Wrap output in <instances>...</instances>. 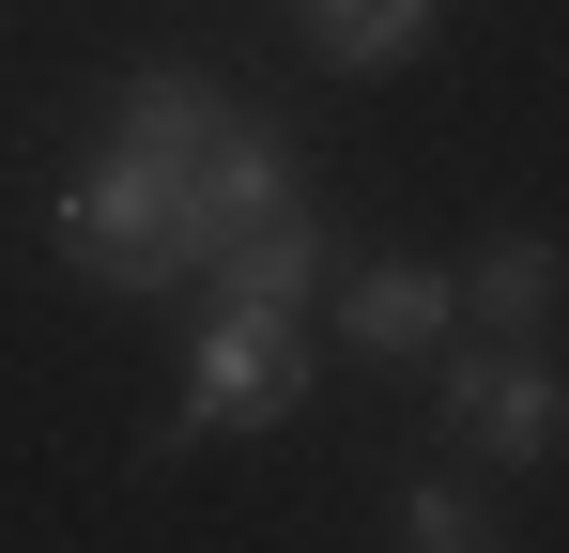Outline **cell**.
Wrapping results in <instances>:
<instances>
[{"instance_id": "obj_1", "label": "cell", "mask_w": 569, "mask_h": 553, "mask_svg": "<svg viewBox=\"0 0 569 553\" xmlns=\"http://www.w3.org/2000/svg\"><path fill=\"white\" fill-rule=\"evenodd\" d=\"M62 262L108 276V292H170L200 276V170H154V154H108L93 184H62Z\"/></svg>"}, {"instance_id": "obj_2", "label": "cell", "mask_w": 569, "mask_h": 553, "mask_svg": "<svg viewBox=\"0 0 569 553\" xmlns=\"http://www.w3.org/2000/svg\"><path fill=\"white\" fill-rule=\"evenodd\" d=\"M292 384H308V308H247V292H216L186 339V415H170V446L200 431H278Z\"/></svg>"}, {"instance_id": "obj_3", "label": "cell", "mask_w": 569, "mask_h": 553, "mask_svg": "<svg viewBox=\"0 0 569 553\" xmlns=\"http://www.w3.org/2000/svg\"><path fill=\"white\" fill-rule=\"evenodd\" d=\"M447 431H462L477 461H555L569 446V384L523 339H477V354H447Z\"/></svg>"}, {"instance_id": "obj_4", "label": "cell", "mask_w": 569, "mask_h": 553, "mask_svg": "<svg viewBox=\"0 0 569 553\" xmlns=\"http://www.w3.org/2000/svg\"><path fill=\"white\" fill-rule=\"evenodd\" d=\"M278 200H292V123L278 108H231V123L200 139V262H216L247 215H278Z\"/></svg>"}, {"instance_id": "obj_5", "label": "cell", "mask_w": 569, "mask_h": 553, "mask_svg": "<svg viewBox=\"0 0 569 553\" xmlns=\"http://www.w3.org/2000/svg\"><path fill=\"white\" fill-rule=\"evenodd\" d=\"M447 323H462V276L447 262H370L355 292H339V339L385 369H416V354H447Z\"/></svg>"}, {"instance_id": "obj_6", "label": "cell", "mask_w": 569, "mask_h": 553, "mask_svg": "<svg viewBox=\"0 0 569 553\" xmlns=\"http://www.w3.org/2000/svg\"><path fill=\"white\" fill-rule=\"evenodd\" d=\"M200 276H216V292H247V308H308V292H323V215H308V200H278V215H247Z\"/></svg>"}, {"instance_id": "obj_7", "label": "cell", "mask_w": 569, "mask_h": 553, "mask_svg": "<svg viewBox=\"0 0 569 553\" xmlns=\"http://www.w3.org/2000/svg\"><path fill=\"white\" fill-rule=\"evenodd\" d=\"M431 16H447V0H292L308 62H339V78H400V62L431 47Z\"/></svg>"}, {"instance_id": "obj_8", "label": "cell", "mask_w": 569, "mask_h": 553, "mask_svg": "<svg viewBox=\"0 0 569 553\" xmlns=\"http://www.w3.org/2000/svg\"><path fill=\"white\" fill-rule=\"evenodd\" d=\"M555 308H569V247H539V231H508V247L462 262V323H492V339H539Z\"/></svg>"}, {"instance_id": "obj_9", "label": "cell", "mask_w": 569, "mask_h": 553, "mask_svg": "<svg viewBox=\"0 0 569 553\" xmlns=\"http://www.w3.org/2000/svg\"><path fill=\"white\" fill-rule=\"evenodd\" d=\"M400 539H416V553H477V539H508V523L477 507L462 476H416V492H400Z\"/></svg>"}]
</instances>
